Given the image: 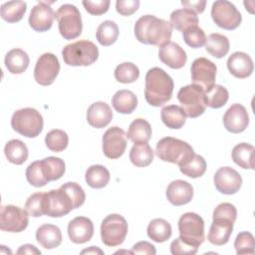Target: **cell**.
<instances>
[{
	"instance_id": "f907efd6",
	"label": "cell",
	"mask_w": 255,
	"mask_h": 255,
	"mask_svg": "<svg viewBox=\"0 0 255 255\" xmlns=\"http://www.w3.org/2000/svg\"><path fill=\"white\" fill-rule=\"evenodd\" d=\"M213 218L224 217L235 222L237 217V210L235 206L229 202H223L218 204L213 211Z\"/></svg>"
},
{
	"instance_id": "ac0fdd59",
	"label": "cell",
	"mask_w": 255,
	"mask_h": 255,
	"mask_svg": "<svg viewBox=\"0 0 255 255\" xmlns=\"http://www.w3.org/2000/svg\"><path fill=\"white\" fill-rule=\"evenodd\" d=\"M223 125L232 133L244 131L249 125V116L245 107L240 104H233L223 116Z\"/></svg>"
},
{
	"instance_id": "d4e9b609",
	"label": "cell",
	"mask_w": 255,
	"mask_h": 255,
	"mask_svg": "<svg viewBox=\"0 0 255 255\" xmlns=\"http://www.w3.org/2000/svg\"><path fill=\"white\" fill-rule=\"evenodd\" d=\"M36 240L45 249H54L62 243V232L56 225L43 224L36 231Z\"/></svg>"
},
{
	"instance_id": "4dcf8cb0",
	"label": "cell",
	"mask_w": 255,
	"mask_h": 255,
	"mask_svg": "<svg viewBox=\"0 0 255 255\" xmlns=\"http://www.w3.org/2000/svg\"><path fill=\"white\" fill-rule=\"evenodd\" d=\"M254 151L255 148L252 144L247 142L238 143L232 149V159L242 168L254 169Z\"/></svg>"
},
{
	"instance_id": "836d02e7",
	"label": "cell",
	"mask_w": 255,
	"mask_h": 255,
	"mask_svg": "<svg viewBox=\"0 0 255 255\" xmlns=\"http://www.w3.org/2000/svg\"><path fill=\"white\" fill-rule=\"evenodd\" d=\"M42 171L46 179L50 182L60 179L65 173V162L56 156H48L40 160Z\"/></svg>"
},
{
	"instance_id": "ee69618b",
	"label": "cell",
	"mask_w": 255,
	"mask_h": 255,
	"mask_svg": "<svg viewBox=\"0 0 255 255\" xmlns=\"http://www.w3.org/2000/svg\"><path fill=\"white\" fill-rule=\"evenodd\" d=\"M26 178L27 181L35 187H42L49 182L44 176L40 160L33 161L28 165L26 169Z\"/></svg>"
},
{
	"instance_id": "e0dca14e",
	"label": "cell",
	"mask_w": 255,
	"mask_h": 255,
	"mask_svg": "<svg viewBox=\"0 0 255 255\" xmlns=\"http://www.w3.org/2000/svg\"><path fill=\"white\" fill-rule=\"evenodd\" d=\"M55 13L48 2H38L31 10L29 25L36 32H46L51 29Z\"/></svg>"
},
{
	"instance_id": "6f0895ef",
	"label": "cell",
	"mask_w": 255,
	"mask_h": 255,
	"mask_svg": "<svg viewBox=\"0 0 255 255\" xmlns=\"http://www.w3.org/2000/svg\"><path fill=\"white\" fill-rule=\"evenodd\" d=\"M11 254L12 252L9 250V249H6V246H4V245H2L1 246V254Z\"/></svg>"
},
{
	"instance_id": "ba28073f",
	"label": "cell",
	"mask_w": 255,
	"mask_h": 255,
	"mask_svg": "<svg viewBox=\"0 0 255 255\" xmlns=\"http://www.w3.org/2000/svg\"><path fill=\"white\" fill-rule=\"evenodd\" d=\"M76 205L69 192L61 186L58 189L44 192L43 211L44 215L50 217H62L67 215Z\"/></svg>"
},
{
	"instance_id": "52a82bcc",
	"label": "cell",
	"mask_w": 255,
	"mask_h": 255,
	"mask_svg": "<svg viewBox=\"0 0 255 255\" xmlns=\"http://www.w3.org/2000/svg\"><path fill=\"white\" fill-rule=\"evenodd\" d=\"M177 100L185 115L191 119L201 116L207 107L204 90L194 84L180 88L177 93Z\"/></svg>"
},
{
	"instance_id": "7dc6e473",
	"label": "cell",
	"mask_w": 255,
	"mask_h": 255,
	"mask_svg": "<svg viewBox=\"0 0 255 255\" xmlns=\"http://www.w3.org/2000/svg\"><path fill=\"white\" fill-rule=\"evenodd\" d=\"M43 197H44V192H37L28 197L25 203V208L29 215L33 217H39L44 215Z\"/></svg>"
},
{
	"instance_id": "f5cc1de1",
	"label": "cell",
	"mask_w": 255,
	"mask_h": 255,
	"mask_svg": "<svg viewBox=\"0 0 255 255\" xmlns=\"http://www.w3.org/2000/svg\"><path fill=\"white\" fill-rule=\"evenodd\" d=\"M132 254H145L154 255L156 253L155 247L147 241H139L132 246Z\"/></svg>"
},
{
	"instance_id": "e575fe53",
	"label": "cell",
	"mask_w": 255,
	"mask_h": 255,
	"mask_svg": "<svg viewBox=\"0 0 255 255\" xmlns=\"http://www.w3.org/2000/svg\"><path fill=\"white\" fill-rule=\"evenodd\" d=\"M146 232L152 241L162 243L170 238L172 230L170 224L165 219L155 218L149 222Z\"/></svg>"
},
{
	"instance_id": "f1b7e54d",
	"label": "cell",
	"mask_w": 255,
	"mask_h": 255,
	"mask_svg": "<svg viewBox=\"0 0 255 255\" xmlns=\"http://www.w3.org/2000/svg\"><path fill=\"white\" fill-rule=\"evenodd\" d=\"M199 20L195 12L186 9V8H181V9H176L170 14V24L172 28L184 32L186 29L192 27V26H197Z\"/></svg>"
},
{
	"instance_id": "3957f363",
	"label": "cell",
	"mask_w": 255,
	"mask_h": 255,
	"mask_svg": "<svg viewBox=\"0 0 255 255\" xmlns=\"http://www.w3.org/2000/svg\"><path fill=\"white\" fill-rule=\"evenodd\" d=\"M155 153L159 159L175 163L179 167L186 164L195 154L189 143L172 136H166L158 140Z\"/></svg>"
},
{
	"instance_id": "db71d44e",
	"label": "cell",
	"mask_w": 255,
	"mask_h": 255,
	"mask_svg": "<svg viewBox=\"0 0 255 255\" xmlns=\"http://www.w3.org/2000/svg\"><path fill=\"white\" fill-rule=\"evenodd\" d=\"M181 4L184 6V8L189 9L195 13H202L205 9L206 1L201 0V1H181Z\"/></svg>"
},
{
	"instance_id": "c3c4849f",
	"label": "cell",
	"mask_w": 255,
	"mask_h": 255,
	"mask_svg": "<svg viewBox=\"0 0 255 255\" xmlns=\"http://www.w3.org/2000/svg\"><path fill=\"white\" fill-rule=\"evenodd\" d=\"M197 250L198 247L186 243L180 237L173 240L170 244V253L172 255H194Z\"/></svg>"
},
{
	"instance_id": "b9f144b4",
	"label": "cell",
	"mask_w": 255,
	"mask_h": 255,
	"mask_svg": "<svg viewBox=\"0 0 255 255\" xmlns=\"http://www.w3.org/2000/svg\"><path fill=\"white\" fill-rule=\"evenodd\" d=\"M207 106L212 109H219L225 106L229 99L227 89L221 85H214L211 89L205 92Z\"/></svg>"
},
{
	"instance_id": "9f6ffc18",
	"label": "cell",
	"mask_w": 255,
	"mask_h": 255,
	"mask_svg": "<svg viewBox=\"0 0 255 255\" xmlns=\"http://www.w3.org/2000/svg\"><path fill=\"white\" fill-rule=\"evenodd\" d=\"M86 253H88V254H91V253H93V254H96V253L103 254L104 252H103L101 249L96 248L95 246H91V248H89V249H85V250H83V251H82V254H86Z\"/></svg>"
},
{
	"instance_id": "bcb514c9",
	"label": "cell",
	"mask_w": 255,
	"mask_h": 255,
	"mask_svg": "<svg viewBox=\"0 0 255 255\" xmlns=\"http://www.w3.org/2000/svg\"><path fill=\"white\" fill-rule=\"evenodd\" d=\"M254 246H255L254 236L248 231L240 232L235 238L234 247L238 255L253 254Z\"/></svg>"
},
{
	"instance_id": "d6986e66",
	"label": "cell",
	"mask_w": 255,
	"mask_h": 255,
	"mask_svg": "<svg viewBox=\"0 0 255 255\" xmlns=\"http://www.w3.org/2000/svg\"><path fill=\"white\" fill-rule=\"evenodd\" d=\"M68 235L72 242L83 244L90 241L94 235V224L85 216H78L68 224Z\"/></svg>"
},
{
	"instance_id": "cb8c5ba5",
	"label": "cell",
	"mask_w": 255,
	"mask_h": 255,
	"mask_svg": "<svg viewBox=\"0 0 255 255\" xmlns=\"http://www.w3.org/2000/svg\"><path fill=\"white\" fill-rule=\"evenodd\" d=\"M113 119V112L110 106L105 102H96L92 104L87 112V121L89 125L96 128L107 127Z\"/></svg>"
},
{
	"instance_id": "5b68a950",
	"label": "cell",
	"mask_w": 255,
	"mask_h": 255,
	"mask_svg": "<svg viewBox=\"0 0 255 255\" xmlns=\"http://www.w3.org/2000/svg\"><path fill=\"white\" fill-rule=\"evenodd\" d=\"M42 115L33 108L20 109L12 115L11 127L18 133L26 137H36L43 129Z\"/></svg>"
},
{
	"instance_id": "60d3db41",
	"label": "cell",
	"mask_w": 255,
	"mask_h": 255,
	"mask_svg": "<svg viewBox=\"0 0 255 255\" xmlns=\"http://www.w3.org/2000/svg\"><path fill=\"white\" fill-rule=\"evenodd\" d=\"M139 77L137 66L130 62H125L117 66L115 70V78L123 84H130L135 82Z\"/></svg>"
},
{
	"instance_id": "11a10c76",
	"label": "cell",
	"mask_w": 255,
	"mask_h": 255,
	"mask_svg": "<svg viewBox=\"0 0 255 255\" xmlns=\"http://www.w3.org/2000/svg\"><path fill=\"white\" fill-rule=\"evenodd\" d=\"M17 254H37V255H40L41 254V251L38 250L34 245L32 244H24L22 245L18 251H17Z\"/></svg>"
},
{
	"instance_id": "7bdbcfd3",
	"label": "cell",
	"mask_w": 255,
	"mask_h": 255,
	"mask_svg": "<svg viewBox=\"0 0 255 255\" xmlns=\"http://www.w3.org/2000/svg\"><path fill=\"white\" fill-rule=\"evenodd\" d=\"M179 169L184 175L191 178H197L202 176L206 171V161L203 156L194 154L193 157L186 164L179 167Z\"/></svg>"
},
{
	"instance_id": "5bb4252c",
	"label": "cell",
	"mask_w": 255,
	"mask_h": 255,
	"mask_svg": "<svg viewBox=\"0 0 255 255\" xmlns=\"http://www.w3.org/2000/svg\"><path fill=\"white\" fill-rule=\"evenodd\" d=\"M60 72L58 58L52 53H44L37 60L34 69V79L42 86H49L54 83Z\"/></svg>"
},
{
	"instance_id": "d6a6232c",
	"label": "cell",
	"mask_w": 255,
	"mask_h": 255,
	"mask_svg": "<svg viewBox=\"0 0 255 255\" xmlns=\"http://www.w3.org/2000/svg\"><path fill=\"white\" fill-rule=\"evenodd\" d=\"M230 44L229 40L226 36L212 33L206 38L205 42V49L206 51L213 57L220 59L223 58L229 51Z\"/></svg>"
},
{
	"instance_id": "30bf717a",
	"label": "cell",
	"mask_w": 255,
	"mask_h": 255,
	"mask_svg": "<svg viewBox=\"0 0 255 255\" xmlns=\"http://www.w3.org/2000/svg\"><path fill=\"white\" fill-rule=\"evenodd\" d=\"M179 237L188 244L199 247L204 241V221L194 212H186L178 220Z\"/></svg>"
},
{
	"instance_id": "8992f818",
	"label": "cell",
	"mask_w": 255,
	"mask_h": 255,
	"mask_svg": "<svg viewBox=\"0 0 255 255\" xmlns=\"http://www.w3.org/2000/svg\"><path fill=\"white\" fill-rule=\"evenodd\" d=\"M59 32L66 40H72L82 34L83 23L79 9L72 4H63L55 13Z\"/></svg>"
},
{
	"instance_id": "277c9868",
	"label": "cell",
	"mask_w": 255,
	"mask_h": 255,
	"mask_svg": "<svg viewBox=\"0 0 255 255\" xmlns=\"http://www.w3.org/2000/svg\"><path fill=\"white\" fill-rule=\"evenodd\" d=\"M62 57L69 66H90L98 60L99 49L89 40H80L66 45L62 50Z\"/></svg>"
},
{
	"instance_id": "7402d4cb",
	"label": "cell",
	"mask_w": 255,
	"mask_h": 255,
	"mask_svg": "<svg viewBox=\"0 0 255 255\" xmlns=\"http://www.w3.org/2000/svg\"><path fill=\"white\" fill-rule=\"evenodd\" d=\"M233 224V221L224 217L213 218L207 235L208 241L216 246L226 244L232 234Z\"/></svg>"
},
{
	"instance_id": "ab89813d",
	"label": "cell",
	"mask_w": 255,
	"mask_h": 255,
	"mask_svg": "<svg viewBox=\"0 0 255 255\" xmlns=\"http://www.w3.org/2000/svg\"><path fill=\"white\" fill-rule=\"evenodd\" d=\"M45 143L50 150L54 152H61L67 148L69 136L67 132L62 129H52L46 134Z\"/></svg>"
},
{
	"instance_id": "7a4b0ae2",
	"label": "cell",
	"mask_w": 255,
	"mask_h": 255,
	"mask_svg": "<svg viewBox=\"0 0 255 255\" xmlns=\"http://www.w3.org/2000/svg\"><path fill=\"white\" fill-rule=\"evenodd\" d=\"M173 80L162 69L154 67L145 75L144 98L148 105L160 107L167 103L173 93Z\"/></svg>"
},
{
	"instance_id": "681fc988",
	"label": "cell",
	"mask_w": 255,
	"mask_h": 255,
	"mask_svg": "<svg viewBox=\"0 0 255 255\" xmlns=\"http://www.w3.org/2000/svg\"><path fill=\"white\" fill-rule=\"evenodd\" d=\"M110 0H98V1H91V0H84L83 5L90 14L92 15H102L105 14L110 7Z\"/></svg>"
},
{
	"instance_id": "f546056e",
	"label": "cell",
	"mask_w": 255,
	"mask_h": 255,
	"mask_svg": "<svg viewBox=\"0 0 255 255\" xmlns=\"http://www.w3.org/2000/svg\"><path fill=\"white\" fill-rule=\"evenodd\" d=\"M127 136L135 143H146L151 137V127L143 119H135L128 127Z\"/></svg>"
},
{
	"instance_id": "2e32d148",
	"label": "cell",
	"mask_w": 255,
	"mask_h": 255,
	"mask_svg": "<svg viewBox=\"0 0 255 255\" xmlns=\"http://www.w3.org/2000/svg\"><path fill=\"white\" fill-rule=\"evenodd\" d=\"M216 189L227 195L235 194L242 185L241 175L230 166H222L218 168L213 177Z\"/></svg>"
},
{
	"instance_id": "7c38bea8",
	"label": "cell",
	"mask_w": 255,
	"mask_h": 255,
	"mask_svg": "<svg viewBox=\"0 0 255 255\" xmlns=\"http://www.w3.org/2000/svg\"><path fill=\"white\" fill-rule=\"evenodd\" d=\"M29 223L27 210L15 205H2L0 210V229L7 232H21Z\"/></svg>"
},
{
	"instance_id": "44dd1931",
	"label": "cell",
	"mask_w": 255,
	"mask_h": 255,
	"mask_svg": "<svg viewBox=\"0 0 255 255\" xmlns=\"http://www.w3.org/2000/svg\"><path fill=\"white\" fill-rule=\"evenodd\" d=\"M158 57L163 64L171 69H181L187 61L185 51L174 42H168L161 46L158 51Z\"/></svg>"
},
{
	"instance_id": "484cf974",
	"label": "cell",
	"mask_w": 255,
	"mask_h": 255,
	"mask_svg": "<svg viewBox=\"0 0 255 255\" xmlns=\"http://www.w3.org/2000/svg\"><path fill=\"white\" fill-rule=\"evenodd\" d=\"M4 63L11 74H22L27 70L30 59L24 50L15 48L6 54Z\"/></svg>"
},
{
	"instance_id": "83f0119b",
	"label": "cell",
	"mask_w": 255,
	"mask_h": 255,
	"mask_svg": "<svg viewBox=\"0 0 255 255\" xmlns=\"http://www.w3.org/2000/svg\"><path fill=\"white\" fill-rule=\"evenodd\" d=\"M160 118L162 123L169 128L178 129L183 127L186 121V115L183 109L176 105L165 106L161 109Z\"/></svg>"
},
{
	"instance_id": "74e56055",
	"label": "cell",
	"mask_w": 255,
	"mask_h": 255,
	"mask_svg": "<svg viewBox=\"0 0 255 255\" xmlns=\"http://www.w3.org/2000/svg\"><path fill=\"white\" fill-rule=\"evenodd\" d=\"M27 9V4L24 1H10L2 4L1 18L8 23L19 22Z\"/></svg>"
},
{
	"instance_id": "8fae6325",
	"label": "cell",
	"mask_w": 255,
	"mask_h": 255,
	"mask_svg": "<svg viewBox=\"0 0 255 255\" xmlns=\"http://www.w3.org/2000/svg\"><path fill=\"white\" fill-rule=\"evenodd\" d=\"M211 17L214 23L225 30H234L242 21L241 13L235 5L227 0H217L212 4Z\"/></svg>"
},
{
	"instance_id": "f6af8a7d",
	"label": "cell",
	"mask_w": 255,
	"mask_h": 255,
	"mask_svg": "<svg viewBox=\"0 0 255 255\" xmlns=\"http://www.w3.org/2000/svg\"><path fill=\"white\" fill-rule=\"evenodd\" d=\"M182 33H183V40L187 46L196 49L205 45V42H206L205 33L198 26H192L186 29Z\"/></svg>"
},
{
	"instance_id": "ffe728a7",
	"label": "cell",
	"mask_w": 255,
	"mask_h": 255,
	"mask_svg": "<svg viewBox=\"0 0 255 255\" xmlns=\"http://www.w3.org/2000/svg\"><path fill=\"white\" fill-rule=\"evenodd\" d=\"M193 197V187L185 180L176 179L171 181L166 188L167 200L175 206L187 204Z\"/></svg>"
},
{
	"instance_id": "4316f807",
	"label": "cell",
	"mask_w": 255,
	"mask_h": 255,
	"mask_svg": "<svg viewBox=\"0 0 255 255\" xmlns=\"http://www.w3.org/2000/svg\"><path fill=\"white\" fill-rule=\"evenodd\" d=\"M112 105L120 114H131L137 106V98L129 90H120L113 96Z\"/></svg>"
},
{
	"instance_id": "f35d334b",
	"label": "cell",
	"mask_w": 255,
	"mask_h": 255,
	"mask_svg": "<svg viewBox=\"0 0 255 255\" xmlns=\"http://www.w3.org/2000/svg\"><path fill=\"white\" fill-rule=\"evenodd\" d=\"M96 36L102 46H111L119 37V27L114 21H104L98 27Z\"/></svg>"
},
{
	"instance_id": "9c48e42d",
	"label": "cell",
	"mask_w": 255,
	"mask_h": 255,
	"mask_svg": "<svg viewBox=\"0 0 255 255\" xmlns=\"http://www.w3.org/2000/svg\"><path fill=\"white\" fill-rule=\"evenodd\" d=\"M128 234V222L120 214L108 215L101 224V237L105 245L115 247L121 245Z\"/></svg>"
},
{
	"instance_id": "816d5d0a",
	"label": "cell",
	"mask_w": 255,
	"mask_h": 255,
	"mask_svg": "<svg viewBox=\"0 0 255 255\" xmlns=\"http://www.w3.org/2000/svg\"><path fill=\"white\" fill-rule=\"evenodd\" d=\"M140 2L138 0H118L116 2L117 12L123 16H129L133 14L139 7Z\"/></svg>"
},
{
	"instance_id": "9a60e30c",
	"label": "cell",
	"mask_w": 255,
	"mask_h": 255,
	"mask_svg": "<svg viewBox=\"0 0 255 255\" xmlns=\"http://www.w3.org/2000/svg\"><path fill=\"white\" fill-rule=\"evenodd\" d=\"M128 136L125 130L119 127H112L103 135L104 154L111 159L121 157L126 151Z\"/></svg>"
},
{
	"instance_id": "603a6c76",
	"label": "cell",
	"mask_w": 255,
	"mask_h": 255,
	"mask_svg": "<svg viewBox=\"0 0 255 255\" xmlns=\"http://www.w3.org/2000/svg\"><path fill=\"white\" fill-rule=\"evenodd\" d=\"M227 68L234 77L244 79L253 73L254 65L248 54L244 52H235L228 58Z\"/></svg>"
},
{
	"instance_id": "1f68e13d",
	"label": "cell",
	"mask_w": 255,
	"mask_h": 255,
	"mask_svg": "<svg viewBox=\"0 0 255 255\" xmlns=\"http://www.w3.org/2000/svg\"><path fill=\"white\" fill-rule=\"evenodd\" d=\"M4 153L9 162L20 165L23 164L29 155L26 144L20 139H11L4 146Z\"/></svg>"
},
{
	"instance_id": "6da1fadb",
	"label": "cell",
	"mask_w": 255,
	"mask_h": 255,
	"mask_svg": "<svg viewBox=\"0 0 255 255\" xmlns=\"http://www.w3.org/2000/svg\"><path fill=\"white\" fill-rule=\"evenodd\" d=\"M134 35L138 42L161 47L170 42L172 26L153 15H143L134 24Z\"/></svg>"
},
{
	"instance_id": "4fadbf2b",
	"label": "cell",
	"mask_w": 255,
	"mask_h": 255,
	"mask_svg": "<svg viewBox=\"0 0 255 255\" xmlns=\"http://www.w3.org/2000/svg\"><path fill=\"white\" fill-rule=\"evenodd\" d=\"M216 70V65L210 60L203 57L195 59L190 68L192 83L207 92L215 85Z\"/></svg>"
},
{
	"instance_id": "d590c367",
	"label": "cell",
	"mask_w": 255,
	"mask_h": 255,
	"mask_svg": "<svg viewBox=\"0 0 255 255\" xmlns=\"http://www.w3.org/2000/svg\"><path fill=\"white\" fill-rule=\"evenodd\" d=\"M110 171L101 164H94L86 170V182L92 188H103L110 181Z\"/></svg>"
},
{
	"instance_id": "8d00e7d4",
	"label": "cell",
	"mask_w": 255,
	"mask_h": 255,
	"mask_svg": "<svg viewBox=\"0 0 255 255\" xmlns=\"http://www.w3.org/2000/svg\"><path fill=\"white\" fill-rule=\"evenodd\" d=\"M131 163L137 167H145L153 160V150L147 143H135L129 151Z\"/></svg>"
}]
</instances>
